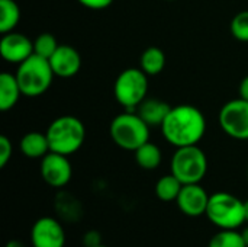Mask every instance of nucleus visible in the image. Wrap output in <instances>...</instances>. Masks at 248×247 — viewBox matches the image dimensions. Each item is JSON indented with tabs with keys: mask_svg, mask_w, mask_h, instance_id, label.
<instances>
[{
	"mask_svg": "<svg viewBox=\"0 0 248 247\" xmlns=\"http://www.w3.org/2000/svg\"><path fill=\"white\" fill-rule=\"evenodd\" d=\"M206 121L203 114L193 105L173 106L161 124L166 141L176 148L196 146L205 135Z\"/></svg>",
	"mask_w": 248,
	"mask_h": 247,
	"instance_id": "1",
	"label": "nucleus"
},
{
	"mask_svg": "<svg viewBox=\"0 0 248 247\" xmlns=\"http://www.w3.org/2000/svg\"><path fill=\"white\" fill-rule=\"evenodd\" d=\"M45 134L51 151L71 156L81 148L86 138V128L77 116L64 115L55 118Z\"/></svg>",
	"mask_w": 248,
	"mask_h": 247,
	"instance_id": "2",
	"label": "nucleus"
},
{
	"mask_svg": "<svg viewBox=\"0 0 248 247\" xmlns=\"http://www.w3.org/2000/svg\"><path fill=\"white\" fill-rule=\"evenodd\" d=\"M16 79L20 86L22 95L26 98H36L44 95L55 77L49 60L32 54L23 63L17 66Z\"/></svg>",
	"mask_w": 248,
	"mask_h": 247,
	"instance_id": "3",
	"label": "nucleus"
},
{
	"mask_svg": "<svg viewBox=\"0 0 248 247\" xmlns=\"http://www.w3.org/2000/svg\"><path fill=\"white\" fill-rule=\"evenodd\" d=\"M110 138L122 150L135 151L150 141V125L135 112L126 111L110 122Z\"/></svg>",
	"mask_w": 248,
	"mask_h": 247,
	"instance_id": "4",
	"label": "nucleus"
},
{
	"mask_svg": "<svg viewBox=\"0 0 248 247\" xmlns=\"http://www.w3.org/2000/svg\"><path fill=\"white\" fill-rule=\"evenodd\" d=\"M206 217L221 230H237L246 223L244 202L228 192L212 194Z\"/></svg>",
	"mask_w": 248,
	"mask_h": 247,
	"instance_id": "5",
	"label": "nucleus"
},
{
	"mask_svg": "<svg viewBox=\"0 0 248 247\" xmlns=\"http://www.w3.org/2000/svg\"><path fill=\"white\" fill-rule=\"evenodd\" d=\"M170 170L183 185L201 183L208 172L206 154L198 144L179 147L171 157Z\"/></svg>",
	"mask_w": 248,
	"mask_h": 247,
	"instance_id": "6",
	"label": "nucleus"
},
{
	"mask_svg": "<svg viewBox=\"0 0 248 247\" xmlns=\"http://www.w3.org/2000/svg\"><path fill=\"white\" fill-rule=\"evenodd\" d=\"M148 93V76L141 68H126L115 80L113 95L119 105L126 109L138 108Z\"/></svg>",
	"mask_w": 248,
	"mask_h": 247,
	"instance_id": "7",
	"label": "nucleus"
},
{
	"mask_svg": "<svg viewBox=\"0 0 248 247\" xmlns=\"http://www.w3.org/2000/svg\"><path fill=\"white\" fill-rule=\"evenodd\" d=\"M222 131L235 140H248V102L238 98L227 102L219 111Z\"/></svg>",
	"mask_w": 248,
	"mask_h": 247,
	"instance_id": "8",
	"label": "nucleus"
},
{
	"mask_svg": "<svg viewBox=\"0 0 248 247\" xmlns=\"http://www.w3.org/2000/svg\"><path fill=\"white\" fill-rule=\"evenodd\" d=\"M41 176L52 188H64L73 176V167L68 156L49 151L41 159Z\"/></svg>",
	"mask_w": 248,
	"mask_h": 247,
	"instance_id": "9",
	"label": "nucleus"
},
{
	"mask_svg": "<svg viewBox=\"0 0 248 247\" xmlns=\"http://www.w3.org/2000/svg\"><path fill=\"white\" fill-rule=\"evenodd\" d=\"M31 243L33 247H64L65 231L58 220L41 217L31 229Z\"/></svg>",
	"mask_w": 248,
	"mask_h": 247,
	"instance_id": "10",
	"label": "nucleus"
},
{
	"mask_svg": "<svg viewBox=\"0 0 248 247\" xmlns=\"http://www.w3.org/2000/svg\"><path fill=\"white\" fill-rule=\"evenodd\" d=\"M211 195L199 185V183H189L183 185L179 198L176 199L179 210L187 217H201L206 215L208 204Z\"/></svg>",
	"mask_w": 248,
	"mask_h": 247,
	"instance_id": "11",
	"label": "nucleus"
},
{
	"mask_svg": "<svg viewBox=\"0 0 248 247\" xmlns=\"http://www.w3.org/2000/svg\"><path fill=\"white\" fill-rule=\"evenodd\" d=\"M33 54V41L26 35L17 32L3 33L0 41V55L4 61L12 64H20Z\"/></svg>",
	"mask_w": 248,
	"mask_h": 247,
	"instance_id": "12",
	"label": "nucleus"
},
{
	"mask_svg": "<svg viewBox=\"0 0 248 247\" xmlns=\"http://www.w3.org/2000/svg\"><path fill=\"white\" fill-rule=\"evenodd\" d=\"M49 64L55 76L61 79H68L80 71L81 55L71 45H60L49 58Z\"/></svg>",
	"mask_w": 248,
	"mask_h": 247,
	"instance_id": "13",
	"label": "nucleus"
},
{
	"mask_svg": "<svg viewBox=\"0 0 248 247\" xmlns=\"http://www.w3.org/2000/svg\"><path fill=\"white\" fill-rule=\"evenodd\" d=\"M171 106L167 102L160 99H145L138 106V115L150 125V127H161L164 119L167 118Z\"/></svg>",
	"mask_w": 248,
	"mask_h": 247,
	"instance_id": "14",
	"label": "nucleus"
},
{
	"mask_svg": "<svg viewBox=\"0 0 248 247\" xmlns=\"http://www.w3.org/2000/svg\"><path fill=\"white\" fill-rule=\"evenodd\" d=\"M19 148L20 153L29 159H42L51 151L46 134L36 131L25 134L19 141Z\"/></svg>",
	"mask_w": 248,
	"mask_h": 247,
	"instance_id": "15",
	"label": "nucleus"
},
{
	"mask_svg": "<svg viewBox=\"0 0 248 247\" xmlns=\"http://www.w3.org/2000/svg\"><path fill=\"white\" fill-rule=\"evenodd\" d=\"M22 95L20 86L15 74L1 73L0 74V111L7 112L15 108Z\"/></svg>",
	"mask_w": 248,
	"mask_h": 247,
	"instance_id": "16",
	"label": "nucleus"
},
{
	"mask_svg": "<svg viewBox=\"0 0 248 247\" xmlns=\"http://www.w3.org/2000/svg\"><path fill=\"white\" fill-rule=\"evenodd\" d=\"M140 64L147 76H157L166 67V54L158 47H148L141 54Z\"/></svg>",
	"mask_w": 248,
	"mask_h": 247,
	"instance_id": "17",
	"label": "nucleus"
},
{
	"mask_svg": "<svg viewBox=\"0 0 248 247\" xmlns=\"http://www.w3.org/2000/svg\"><path fill=\"white\" fill-rule=\"evenodd\" d=\"M134 154H135L137 165L145 170H154L161 165V159H163L161 150L158 148V146H155L151 141L142 144L140 148L134 151Z\"/></svg>",
	"mask_w": 248,
	"mask_h": 247,
	"instance_id": "18",
	"label": "nucleus"
},
{
	"mask_svg": "<svg viewBox=\"0 0 248 247\" xmlns=\"http://www.w3.org/2000/svg\"><path fill=\"white\" fill-rule=\"evenodd\" d=\"M182 188L183 183L173 173H170L158 179L155 185V195L163 202H173L179 198Z\"/></svg>",
	"mask_w": 248,
	"mask_h": 247,
	"instance_id": "19",
	"label": "nucleus"
},
{
	"mask_svg": "<svg viewBox=\"0 0 248 247\" xmlns=\"http://www.w3.org/2000/svg\"><path fill=\"white\" fill-rule=\"evenodd\" d=\"M20 20V9L15 0H0V32H12Z\"/></svg>",
	"mask_w": 248,
	"mask_h": 247,
	"instance_id": "20",
	"label": "nucleus"
},
{
	"mask_svg": "<svg viewBox=\"0 0 248 247\" xmlns=\"http://www.w3.org/2000/svg\"><path fill=\"white\" fill-rule=\"evenodd\" d=\"M208 247H247L241 231L237 230H219L212 236Z\"/></svg>",
	"mask_w": 248,
	"mask_h": 247,
	"instance_id": "21",
	"label": "nucleus"
},
{
	"mask_svg": "<svg viewBox=\"0 0 248 247\" xmlns=\"http://www.w3.org/2000/svg\"><path fill=\"white\" fill-rule=\"evenodd\" d=\"M58 47H60V44L57 42L55 36L52 33L44 32V33L38 35L33 41V54L49 60Z\"/></svg>",
	"mask_w": 248,
	"mask_h": 247,
	"instance_id": "22",
	"label": "nucleus"
},
{
	"mask_svg": "<svg viewBox=\"0 0 248 247\" xmlns=\"http://www.w3.org/2000/svg\"><path fill=\"white\" fill-rule=\"evenodd\" d=\"M230 29L235 39L248 42V10H243L232 17Z\"/></svg>",
	"mask_w": 248,
	"mask_h": 247,
	"instance_id": "23",
	"label": "nucleus"
},
{
	"mask_svg": "<svg viewBox=\"0 0 248 247\" xmlns=\"http://www.w3.org/2000/svg\"><path fill=\"white\" fill-rule=\"evenodd\" d=\"M13 147L6 135H0V167H4L12 159Z\"/></svg>",
	"mask_w": 248,
	"mask_h": 247,
	"instance_id": "24",
	"label": "nucleus"
},
{
	"mask_svg": "<svg viewBox=\"0 0 248 247\" xmlns=\"http://www.w3.org/2000/svg\"><path fill=\"white\" fill-rule=\"evenodd\" d=\"M81 6L92 9V10H102L109 7L115 0H77Z\"/></svg>",
	"mask_w": 248,
	"mask_h": 247,
	"instance_id": "25",
	"label": "nucleus"
},
{
	"mask_svg": "<svg viewBox=\"0 0 248 247\" xmlns=\"http://www.w3.org/2000/svg\"><path fill=\"white\" fill-rule=\"evenodd\" d=\"M83 243H84V246L86 247L100 246V245H102V236H100V233H99V231H96V230H90V231H87V233L84 234V237H83Z\"/></svg>",
	"mask_w": 248,
	"mask_h": 247,
	"instance_id": "26",
	"label": "nucleus"
},
{
	"mask_svg": "<svg viewBox=\"0 0 248 247\" xmlns=\"http://www.w3.org/2000/svg\"><path fill=\"white\" fill-rule=\"evenodd\" d=\"M238 93H240V98L247 100L248 102V76H246L241 83H240V87H238Z\"/></svg>",
	"mask_w": 248,
	"mask_h": 247,
	"instance_id": "27",
	"label": "nucleus"
},
{
	"mask_svg": "<svg viewBox=\"0 0 248 247\" xmlns=\"http://www.w3.org/2000/svg\"><path fill=\"white\" fill-rule=\"evenodd\" d=\"M6 247H26L20 240H10V242H7V245Z\"/></svg>",
	"mask_w": 248,
	"mask_h": 247,
	"instance_id": "28",
	"label": "nucleus"
},
{
	"mask_svg": "<svg viewBox=\"0 0 248 247\" xmlns=\"http://www.w3.org/2000/svg\"><path fill=\"white\" fill-rule=\"evenodd\" d=\"M241 234H243V239H244V242H246V245L248 247V226L241 230Z\"/></svg>",
	"mask_w": 248,
	"mask_h": 247,
	"instance_id": "29",
	"label": "nucleus"
},
{
	"mask_svg": "<svg viewBox=\"0 0 248 247\" xmlns=\"http://www.w3.org/2000/svg\"><path fill=\"white\" fill-rule=\"evenodd\" d=\"M244 213H246V221L248 223V199L244 202Z\"/></svg>",
	"mask_w": 248,
	"mask_h": 247,
	"instance_id": "30",
	"label": "nucleus"
},
{
	"mask_svg": "<svg viewBox=\"0 0 248 247\" xmlns=\"http://www.w3.org/2000/svg\"><path fill=\"white\" fill-rule=\"evenodd\" d=\"M96 247H108V246H103V245H100V246H96Z\"/></svg>",
	"mask_w": 248,
	"mask_h": 247,
	"instance_id": "31",
	"label": "nucleus"
},
{
	"mask_svg": "<svg viewBox=\"0 0 248 247\" xmlns=\"http://www.w3.org/2000/svg\"><path fill=\"white\" fill-rule=\"evenodd\" d=\"M167 1H174V0H167Z\"/></svg>",
	"mask_w": 248,
	"mask_h": 247,
	"instance_id": "32",
	"label": "nucleus"
}]
</instances>
